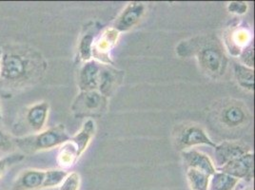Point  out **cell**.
Instances as JSON below:
<instances>
[{"instance_id": "21", "label": "cell", "mask_w": 255, "mask_h": 190, "mask_svg": "<svg viewBox=\"0 0 255 190\" xmlns=\"http://www.w3.org/2000/svg\"><path fill=\"white\" fill-rule=\"evenodd\" d=\"M68 174L69 173L64 169L45 170V178L43 182L42 189H53L60 187Z\"/></svg>"}, {"instance_id": "27", "label": "cell", "mask_w": 255, "mask_h": 190, "mask_svg": "<svg viewBox=\"0 0 255 190\" xmlns=\"http://www.w3.org/2000/svg\"><path fill=\"white\" fill-rule=\"evenodd\" d=\"M10 162H11L10 158L0 159V179L4 175L7 166L10 164Z\"/></svg>"}, {"instance_id": "24", "label": "cell", "mask_w": 255, "mask_h": 190, "mask_svg": "<svg viewBox=\"0 0 255 190\" xmlns=\"http://www.w3.org/2000/svg\"><path fill=\"white\" fill-rule=\"evenodd\" d=\"M15 148L14 141L0 127V153H9Z\"/></svg>"}, {"instance_id": "23", "label": "cell", "mask_w": 255, "mask_h": 190, "mask_svg": "<svg viewBox=\"0 0 255 190\" xmlns=\"http://www.w3.org/2000/svg\"><path fill=\"white\" fill-rule=\"evenodd\" d=\"M80 176L76 172L69 173L63 183L60 185L59 190H79Z\"/></svg>"}, {"instance_id": "29", "label": "cell", "mask_w": 255, "mask_h": 190, "mask_svg": "<svg viewBox=\"0 0 255 190\" xmlns=\"http://www.w3.org/2000/svg\"><path fill=\"white\" fill-rule=\"evenodd\" d=\"M241 190V189H240V188H238V186H237V187H236V188H235V189H234V190Z\"/></svg>"}, {"instance_id": "6", "label": "cell", "mask_w": 255, "mask_h": 190, "mask_svg": "<svg viewBox=\"0 0 255 190\" xmlns=\"http://www.w3.org/2000/svg\"><path fill=\"white\" fill-rule=\"evenodd\" d=\"M199 145H206L213 148L216 147V144L207 135L206 131L197 126L185 127L177 138V146L183 149Z\"/></svg>"}, {"instance_id": "16", "label": "cell", "mask_w": 255, "mask_h": 190, "mask_svg": "<svg viewBox=\"0 0 255 190\" xmlns=\"http://www.w3.org/2000/svg\"><path fill=\"white\" fill-rule=\"evenodd\" d=\"M79 155L77 150L75 149L73 143L69 140L66 143H64L62 146H60L58 154H57V164L61 169H66L72 168L77 160L79 159Z\"/></svg>"}, {"instance_id": "7", "label": "cell", "mask_w": 255, "mask_h": 190, "mask_svg": "<svg viewBox=\"0 0 255 190\" xmlns=\"http://www.w3.org/2000/svg\"><path fill=\"white\" fill-rule=\"evenodd\" d=\"M145 11V6L139 2H131L121 12L115 24L117 32H126L138 23Z\"/></svg>"}, {"instance_id": "15", "label": "cell", "mask_w": 255, "mask_h": 190, "mask_svg": "<svg viewBox=\"0 0 255 190\" xmlns=\"http://www.w3.org/2000/svg\"><path fill=\"white\" fill-rule=\"evenodd\" d=\"M118 80V74L116 71H113L108 67L101 66L98 85V90L100 94L105 97L110 96L117 88Z\"/></svg>"}, {"instance_id": "10", "label": "cell", "mask_w": 255, "mask_h": 190, "mask_svg": "<svg viewBox=\"0 0 255 190\" xmlns=\"http://www.w3.org/2000/svg\"><path fill=\"white\" fill-rule=\"evenodd\" d=\"M45 170L30 169L22 171L15 180L12 190H37L42 189Z\"/></svg>"}, {"instance_id": "17", "label": "cell", "mask_w": 255, "mask_h": 190, "mask_svg": "<svg viewBox=\"0 0 255 190\" xmlns=\"http://www.w3.org/2000/svg\"><path fill=\"white\" fill-rule=\"evenodd\" d=\"M239 180L220 171H216L210 180L208 190H234Z\"/></svg>"}, {"instance_id": "4", "label": "cell", "mask_w": 255, "mask_h": 190, "mask_svg": "<svg viewBox=\"0 0 255 190\" xmlns=\"http://www.w3.org/2000/svg\"><path fill=\"white\" fill-rule=\"evenodd\" d=\"M50 106L47 102L35 103L28 106L24 112V127L31 134L38 133L44 130L49 117Z\"/></svg>"}, {"instance_id": "2", "label": "cell", "mask_w": 255, "mask_h": 190, "mask_svg": "<svg viewBox=\"0 0 255 190\" xmlns=\"http://www.w3.org/2000/svg\"><path fill=\"white\" fill-rule=\"evenodd\" d=\"M69 140L70 136L64 125H57L55 127L44 129L38 133L13 139L15 148H19L27 154L60 147Z\"/></svg>"}, {"instance_id": "26", "label": "cell", "mask_w": 255, "mask_h": 190, "mask_svg": "<svg viewBox=\"0 0 255 190\" xmlns=\"http://www.w3.org/2000/svg\"><path fill=\"white\" fill-rule=\"evenodd\" d=\"M228 10L232 13L235 14H244L248 10V4L246 2H231L228 6Z\"/></svg>"}, {"instance_id": "22", "label": "cell", "mask_w": 255, "mask_h": 190, "mask_svg": "<svg viewBox=\"0 0 255 190\" xmlns=\"http://www.w3.org/2000/svg\"><path fill=\"white\" fill-rule=\"evenodd\" d=\"M94 36L92 33L85 34L79 43V56L83 61H90L93 56Z\"/></svg>"}, {"instance_id": "5", "label": "cell", "mask_w": 255, "mask_h": 190, "mask_svg": "<svg viewBox=\"0 0 255 190\" xmlns=\"http://www.w3.org/2000/svg\"><path fill=\"white\" fill-rule=\"evenodd\" d=\"M254 153L250 151L243 156L227 163L225 166L219 168L218 170L236 179H243L247 182H251L254 178Z\"/></svg>"}, {"instance_id": "13", "label": "cell", "mask_w": 255, "mask_h": 190, "mask_svg": "<svg viewBox=\"0 0 255 190\" xmlns=\"http://www.w3.org/2000/svg\"><path fill=\"white\" fill-rule=\"evenodd\" d=\"M118 34L119 32L115 29H110L103 32V34L100 36V39L96 44H94L93 55H96V58L104 61V58L108 57L110 50L117 42Z\"/></svg>"}, {"instance_id": "9", "label": "cell", "mask_w": 255, "mask_h": 190, "mask_svg": "<svg viewBox=\"0 0 255 190\" xmlns=\"http://www.w3.org/2000/svg\"><path fill=\"white\" fill-rule=\"evenodd\" d=\"M101 71V64L95 60H90L84 64L80 73L78 86L81 92H90L98 90L99 75Z\"/></svg>"}, {"instance_id": "25", "label": "cell", "mask_w": 255, "mask_h": 190, "mask_svg": "<svg viewBox=\"0 0 255 190\" xmlns=\"http://www.w3.org/2000/svg\"><path fill=\"white\" fill-rule=\"evenodd\" d=\"M255 54H254V48L253 45L247 46L243 51V53H241V60L244 63V66L253 69L254 65H255V58H254Z\"/></svg>"}, {"instance_id": "1", "label": "cell", "mask_w": 255, "mask_h": 190, "mask_svg": "<svg viewBox=\"0 0 255 190\" xmlns=\"http://www.w3.org/2000/svg\"><path fill=\"white\" fill-rule=\"evenodd\" d=\"M46 65L40 54L31 49L9 48L2 50L0 58V83L20 88L37 79Z\"/></svg>"}, {"instance_id": "31", "label": "cell", "mask_w": 255, "mask_h": 190, "mask_svg": "<svg viewBox=\"0 0 255 190\" xmlns=\"http://www.w3.org/2000/svg\"><path fill=\"white\" fill-rule=\"evenodd\" d=\"M1 53H2V50H0V58H1Z\"/></svg>"}, {"instance_id": "3", "label": "cell", "mask_w": 255, "mask_h": 190, "mask_svg": "<svg viewBox=\"0 0 255 190\" xmlns=\"http://www.w3.org/2000/svg\"><path fill=\"white\" fill-rule=\"evenodd\" d=\"M107 97L97 91L81 92L75 98L72 109L78 117L100 115L107 108Z\"/></svg>"}, {"instance_id": "20", "label": "cell", "mask_w": 255, "mask_h": 190, "mask_svg": "<svg viewBox=\"0 0 255 190\" xmlns=\"http://www.w3.org/2000/svg\"><path fill=\"white\" fill-rule=\"evenodd\" d=\"M187 178L192 190H208L211 176L200 170L189 168Z\"/></svg>"}, {"instance_id": "8", "label": "cell", "mask_w": 255, "mask_h": 190, "mask_svg": "<svg viewBox=\"0 0 255 190\" xmlns=\"http://www.w3.org/2000/svg\"><path fill=\"white\" fill-rule=\"evenodd\" d=\"M214 148L215 161L218 169L234 159L239 158L246 153L250 152V148H247L244 145L234 142H224L220 145H216Z\"/></svg>"}, {"instance_id": "30", "label": "cell", "mask_w": 255, "mask_h": 190, "mask_svg": "<svg viewBox=\"0 0 255 190\" xmlns=\"http://www.w3.org/2000/svg\"><path fill=\"white\" fill-rule=\"evenodd\" d=\"M2 119V113H1V107H0V120Z\"/></svg>"}, {"instance_id": "19", "label": "cell", "mask_w": 255, "mask_h": 190, "mask_svg": "<svg viewBox=\"0 0 255 190\" xmlns=\"http://www.w3.org/2000/svg\"><path fill=\"white\" fill-rule=\"evenodd\" d=\"M234 73L239 85L246 90H255V73L254 70L248 68L242 64H236L234 66Z\"/></svg>"}, {"instance_id": "18", "label": "cell", "mask_w": 255, "mask_h": 190, "mask_svg": "<svg viewBox=\"0 0 255 190\" xmlns=\"http://www.w3.org/2000/svg\"><path fill=\"white\" fill-rule=\"evenodd\" d=\"M221 118L225 125L229 127H238L245 123L247 114L241 106L232 105L224 108Z\"/></svg>"}, {"instance_id": "28", "label": "cell", "mask_w": 255, "mask_h": 190, "mask_svg": "<svg viewBox=\"0 0 255 190\" xmlns=\"http://www.w3.org/2000/svg\"><path fill=\"white\" fill-rule=\"evenodd\" d=\"M240 190H254L253 188H251V187H247V188H245V189H241Z\"/></svg>"}, {"instance_id": "12", "label": "cell", "mask_w": 255, "mask_h": 190, "mask_svg": "<svg viewBox=\"0 0 255 190\" xmlns=\"http://www.w3.org/2000/svg\"><path fill=\"white\" fill-rule=\"evenodd\" d=\"M199 60L203 68L210 74L221 73L223 69L224 55L214 47H206L200 51Z\"/></svg>"}, {"instance_id": "14", "label": "cell", "mask_w": 255, "mask_h": 190, "mask_svg": "<svg viewBox=\"0 0 255 190\" xmlns=\"http://www.w3.org/2000/svg\"><path fill=\"white\" fill-rule=\"evenodd\" d=\"M95 133H96V123L93 119H89L84 123L81 130L78 133H76L74 137L70 138V140L75 145L80 156L89 146Z\"/></svg>"}, {"instance_id": "11", "label": "cell", "mask_w": 255, "mask_h": 190, "mask_svg": "<svg viewBox=\"0 0 255 190\" xmlns=\"http://www.w3.org/2000/svg\"><path fill=\"white\" fill-rule=\"evenodd\" d=\"M182 157L189 168L200 170L211 177L217 171L211 158L200 151L194 149L185 150L182 153Z\"/></svg>"}]
</instances>
